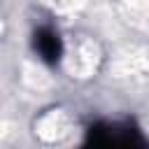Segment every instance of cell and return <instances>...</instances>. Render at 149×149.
Listing matches in <instances>:
<instances>
[{
    "label": "cell",
    "mask_w": 149,
    "mask_h": 149,
    "mask_svg": "<svg viewBox=\"0 0 149 149\" xmlns=\"http://www.w3.org/2000/svg\"><path fill=\"white\" fill-rule=\"evenodd\" d=\"M35 49H37V54H40V58L44 63L56 65L58 58H61V54H63V44H61L58 33L51 30V28H47V26L40 28V30H35Z\"/></svg>",
    "instance_id": "obj_2"
},
{
    "label": "cell",
    "mask_w": 149,
    "mask_h": 149,
    "mask_svg": "<svg viewBox=\"0 0 149 149\" xmlns=\"http://www.w3.org/2000/svg\"><path fill=\"white\" fill-rule=\"evenodd\" d=\"M91 142L95 144H140V137H135V130L128 126H95L91 128Z\"/></svg>",
    "instance_id": "obj_1"
}]
</instances>
